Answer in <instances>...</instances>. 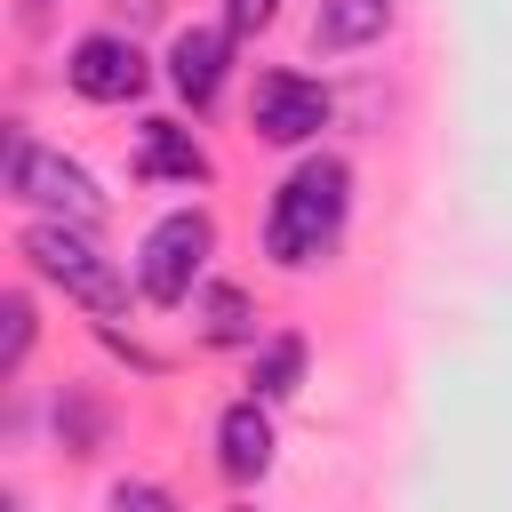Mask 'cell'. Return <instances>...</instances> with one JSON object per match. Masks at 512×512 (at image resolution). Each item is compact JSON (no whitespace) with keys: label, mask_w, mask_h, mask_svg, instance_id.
I'll list each match as a JSON object with an SVG mask.
<instances>
[{"label":"cell","mask_w":512,"mask_h":512,"mask_svg":"<svg viewBox=\"0 0 512 512\" xmlns=\"http://www.w3.org/2000/svg\"><path fill=\"white\" fill-rule=\"evenodd\" d=\"M344 208H352V168H344V160L320 152V160L288 168V184H280L272 208H264V256L288 264V272L320 264V256L336 248V232H344Z\"/></svg>","instance_id":"1"},{"label":"cell","mask_w":512,"mask_h":512,"mask_svg":"<svg viewBox=\"0 0 512 512\" xmlns=\"http://www.w3.org/2000/svg\"><path fill=\"white\" fill-rule=\"evenodd\" d=\"M24 256H32V272H40V280H56V288H64L72 304H88L96 320L128 312V280H120V264L88 240V224H64V216L24 224Z\"/></svg>","instance_id":"2"},{"label":"cell","mask_w":512,"mask_h":512,"mask_svg":"<svg viewBox=\"0 0 512 512\" xmlns=\"http://www.w3.org/2000/svg\"><path fill=\"white\" fill-rule=\"evenodd\" d=\"M208 256H216V224H208V208H176V216H160V224L144 232V248H136V296H144V304H184V296L200 288Z\"/></svg>","instance_id":"3"},{"label":"cell","mask_w":512,"mask_h":512,"mask_svg":"<svg viewBox=\"0 0 512 512\" xmlns=\"http://www.w3.org/2000/svg\"><path fill=\"white\" fill-rule=\"evenodd\" d=\"M8 200L48 208V216H64V224H96V216H104L96 176H88L80 160H64V152L32 144L24 128H8Z\"/></svg>","instance_id":"4"},{"label":"cell","mask_w":512,"mask_h":512,"mask_svg":"<svg viewBox=\"0 0 512 512\" xmlns=\"http://www.w3.org/2000/svg\"><path fill=\"white\" fill-rule=\"evenodd\" d=\"M328 88L304 80V72H256V96H248V128L264 144H312L328 128Z\"/></svg>","instance_id":"5"},{"label":"cell","mask_w":512,"mask_h":512,"mask_svg":"<svg viewBox=\"0 0 512 512\" xmlns=\"http://www.w3.org/2000/svg\"><path fill=\"white\" fill-rule=\"evenodd\" d=\"M64 88L88 104H128V96H144V48L120 32H88L64 56Z\"/></svg>","instance_id":"6"},{"label":"cell","mask_w":512,"mask_h":512,"mask_svg":"<svg viewBox=\"0 0 512 512\" xmlns=\"http://www.w3.org/2000/svg\"><path fill=\"white\" fill-rule=\"evenodd\" d=\"M224 64H232V32H216V24H184V32L168 40V88H176L192 112H208V104L224 96Z\"/></svg>","instance_id":"7"},{"label":"cell","mask_w":512,"mask_h":512,"mask_svg":"<svg viewBox=\"0 0 512 512\" xmlns=\"http://www.w3.org/2000/svg\"><path fill=\"white\" fill-rule=\"evenodd\" d=\"M216 464H224V480L232 488H256L264 472H272V416H264V400L248 392V400H232L224 416H216Z\"/></svg>","instance_id":"8"},{"label":"cell","mask_w":512,"mask_h":512,"mask_svg":"<svg viewBox=\"0 0 512 512\" xmlns=\"http://www.w3.org/2000/svg\"><path fill=\"white\" fill-rule=\"evenodd\" d=\"M136 176H152V184H208L216 168H208V144H200L192 128L144 120V136H136Z\"/></svg>","instance_id":"9"},{"label":"cell","mask_w":512,"mask_h":512,"mask_svg":"<svg viewBox=\"0 0 512 512\" xmlns=\"http://www.w3.org/2000/svg\"><path fill=\"white\" fill-rule=\"evenodd\" d=\"M392 32V0H320L312 16V48L320 56H344V48H368Z\"/></svg>","instance_id":"10"},{"label":"cell","mask_w":512,"mask_h":512,"mask_svg":"<svg viewBox=\"0 0 512 512\" xmlns=\"http://www.w3.org/2000/svg\"><path fill=\"white\" fill-rule=\"evenodd\" d=\"M200 336H208V344H256V304H248V288L208 280V288H200Z\"/></svg>","instance_id":"11"},{"label":"cell","mask_w":512,"mask_h":512,"mask_svg":"<svg viewBox=\"0 0 512 512\" xmlns=\"http://www.w3.org/2000/svg\"><path fill=\"white\" fill-rule=\"evenodd\" d=\"M296 384H304V336L256 344V400H288Z\"/></svg>","instance_id":"12"},{"label":"cell","mask_w":512,"mask_h":512,"mask_svg":"<svg viewBox=\"0 0 512 512\" xmlns=\"http://www.w3.org/2000/svg\"><path fill=\"white\" fill-rule=\"evenodd\" d=\"M0 320H8V352H0V376H16V368H24V352H32V304H24V296H8V312H0Z\"/></svg>","instance_id":"13"},{"label":"cell","mask_w":512,"mask_h":512,"mask_svg":"<svg viewBox=\"0 0 512 512\" xmlns=\"http://www.w3.org/2000/svg\"><path fill=\"white\" fill-rule=\"evenodd\" d=\"M112 512H184V504H176L160 480H120V488H112Z\"/></svg>","instance_id":"14"},{"label":"cell","mask_w":512,"mask_h":512,"mask_svg":"<svg viewBox=\"0 0 512 512\" xmlns=\"http://www.w3.org/2000/svg\"><path fill=\"white\" fill-rule=\"evenodd\" d=\"M272 16H280V0H224V32H240V40L264 32Z\"/></svg>","instance_id":"15"},{"label":"cell","mask_w":512,"mask_h":512,"mask_svg":"<svg viewBox=\"0 0 512 512\" xmlns=\"http://www.w3.org/2000/svg\"><path fill=\"white\" fill-rule=\"evenodd\" d=\"M32 8H56V0H32Z\"/></svg>","instance_id":"16"}]
</instances>
